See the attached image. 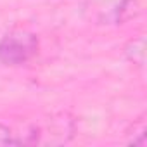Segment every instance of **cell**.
<instances>
[{"instance_id":"3","label":"cell","mask_w":147,"mask_h":147,"mask_svg":"<svg viewBox=\"0 0 147 147\" xmlns=\"http://www.w3.org/2000/svg\"><path fill=\"white\" fill-rule=\"evenodd\" d=\"M125 55L137 66L145 64V38L138 36L135 40H130L125 47Z\"/></svg>"},{"instance_id":"4","label":"cell","mask_w":147,"mask_h":147,"mask_svg":"<svg viewBox=\"0 0 147 147\" xmlns=\"http://www.w3.org/2000/svg\"><path fill=\"white\" fill-rule=\"evenodd\" d=\"M24 138L18 133H12L7 126L0 125V145H24Z\"/></svg>"},{"instance_id":"1","label":"cell","mask_w":147,"mask_h":147,"mask_svg":"<svg viewBox=\"0 0 147 147\" xmlns=\"http://www.w3.org/2000/svg\"><path fill=\"white\" fill-rule=\"evenodd\" d=\"M83 16L94 24H121L138 12L137 0H83Z\"/></svg>"},{"instance_id":"2","label":"cell","mask_w":147,"mask_h":147,"mask_svg":"<svg viewBox=\"0 0 147 147\" xmlns=\"http://www.w3.org/2000/svg\"><path fill=\"white\" fill-rule=\"evenodd\" d=\"M38 52V38L28 30H12L0 40V64L19 66Z\"/></svg>"}]
</instances>
